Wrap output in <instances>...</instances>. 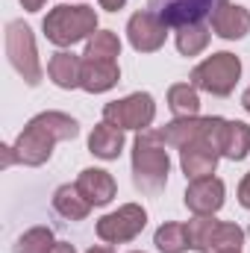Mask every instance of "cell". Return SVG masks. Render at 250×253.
<instances>
[{
	"mask_svg": "<svg viewBox=\"0 0 250 253\" xmlns=\"http://www.w3.org/2000/svg\"><path fill=\"white\" fill-rule=\"evenodd\" d=\"M239 203L250 209V174H245V180L239 183Z\"/></svg>",
	"mask_w": 250,
	"mask_h": 253,
	"instance_id": "484cf974",
	"label": "cell"
},
{
	"mask_svg": "<svg viewBox=\"0 0 250 253\" xmlns=\"http://www.w3.org/2000/svg\"><path fill=\"white\" fill-rule=\"evenodd\" d=\"M77 135H80L77 118H71L65 112H42V115L30 118V124L18 132L12 150L21 165L39 168L53 156L56 141H71Z\"/></svg>",
	"mask_w": 250,
	"mask_h": 253,
	"instance_id": "6da1fadb",
	"label": "cell"
},
{
	"mask_svg": "<svg viewBox=\"0 0 250 253\" xmlns=\"http://www.w3.org/2000/svg\"><path fill=\"white\" fill-rule=\"evenodd\" d=\"M53 209L62 215L65 221H85L91 212V203L83 197V191L74 186H59L53 191Z\"/></svg>",
	"mask_w": 250,
	"mask_h": 253,
	"instance_id": "e0dca14e",
	"label": "cell"
},
{
	"mask_svg": "<svg viewBox=\"0 0 250 253\" xmlns=\"http://www.w3.org/2000/svg\"><path fill=\"white\" fill-rule=\"evenodd\" d=\"M250 153V126L245 121H227L224 129V141H221V156L242 162Z\"/></svg>",
	"mask_w": 250,
	"mask_h": 253,
	"instance_id": "ac0fdd59",
	"label": "cell"
},
{
	"mask_svg": "<svg viewBox=\"0 0 250 253\" xmlns=\"http://www.w3.org/2000/svg\"><path fill=\"white\" fill-rule=\"evenodd\" d=\"M242 245H245V230L239 224H230V221H218L215 224V233H212V242H209V253L242 251Z\"/></svg>",
	"mask_w": 250,
	"mask_h": 253,
	"instance_id": "d4e9b609",
	"label": "cell"
},
{
	"mask_svg": "<svg viewBox=\"0 0 250 253\" xmlns=\"http://www.w3.org/2000/svg\"><path fill=\"white\" fill-rule=\"evenodd\" d=\"M153 245L159 253H186L188 251V233L186 224H177V221H165L156 236H153Z\"/></svg>",
	"mask_w": 250,
	"mask_h": 253,
	"instance_id": "44dd1931",
	"label": "cell"
},
{
	"mask_svg": "<svg viewBox=\"0 0 250 253\" xmlns=\"http://www.w3.org/2000/svg\"><path fill=\"white\" fill-rule=\"evenodd\" d=\"M221 253H242V251H221Z\"/></svg>",
	"mask_w": 250,
	"mask_h": 253,
	"instance_id": "1f68e13d",
	"label": "cell"
},
{
	"mask_svg": "<svg viewBox=\"0 0 250 253\" xmlns=\"http://www.w3.org/2000/svg\"><path fill=\"white\" fill-rule=\"evenodd\" d=\"M80 74H83V56H77L71 50L53 53L47 62V77L53 80V85H59L65 91L80 88Z\"/></svg>",
	"mask_w": 250,
	"mask_h": 253,
	"instance_id": "9a60e30c",
	"label": "cell"
},
{
	"mask_svg": "<svg viewBox=\"0 0 250 253\" xmlns=\"http://www.w3.org/2000/svg\"><path fill=\"white\" fill-rule=\"evenodd\" d=\"M121 80V68L112 59H88L83 56V74H80V88H85L88 94H103L109 88H115Z\"/></svg>",
	"mask_w": 250,
	"mask_h": 253,
	"instance_id": "7c38bea8",
	"label": "cell"
},
{
	"mask_svg": "<svg viewBox=\"0 0 250 253\" xmlns=\"http://www.w3.org/2000/svg\"><path fill=\"white\" fill-rule=\"evenodd\" d=\"M124 6H126V0H100V9H106V12H118Z\"/></svg>",
	"mask_w": 250,
	"mask_h": 253,
	"instance_id": "4316f807",
	"label": "cell"
},
{
	"mask_svg": "<svg viewBox=\"0 0 250 253\" xmlns=\"http://www.w3.org/2000/svg\"><path fill=\"white\" fill-rule=\"evenodd\" d=\"M44 3H47V0H21V6H24L27 12H39Z\"/></svg>",
	"mask_w": 250,
	"mask_h": 253,
	"instance_id": "83f0119b",
	"label": "cell"
},
{
	"mask_svg": "<svg viewBox=\"0 0 250 253\" xmlns=\"http://www.w3.org/2000/svg\"><path fill=\"white\" fill-rule=\"evenodd\" d=\"M242 106H245V112H250V85L245 88V94H242Z\"/></svg>",
	"mask_w": 250,
	"mask_h": 253,
	"instance_id": "f546056e",
	"label": "cell"
},
{
	"mask_svg": "<svg viewBox=\"0 0 250 253\" xmlns=\"http://www.w3.org/2000/svg\"><path fill=\"white\" fill-rule=\"evenodd\" d=\"M85 253H112V248H91V251H85Z\"/></svg>",
	"mask_w": 250,
	"mask_h": 253,
	"instance_id": "4dcf8cb0",
	"label": "cell"
},
{
	"mask_svg": "<svg viewBox=\"0 0 250 253\" xmlns=\"http://www.w3.org/2000/svg\"><path fill=\"white\" fill-rule=\"evenodd\" d=\"M53 248H56V236L50 227H33L15 242V253H53Z\"/></svg>",
	"mask_w": 250,
	"mask_h": 253,
	"instance_id": "cb8c5ba5",
	"label": "cell"
},
{
	"mask_svg": "<svg viewBox=\"0 0 250 253\" xmlns=\"http://www.w3.org/2000/svg\"><path fill=\"white\" fill-rule=\"evenodd\" d=\"M126 39H129L132 50H138V53H156V50L165 47L168 24H162L150 9H141V12H135L126 21Z\"/></svg>",
	"mask_w": 250,
	"mask_h": 253,
	"instance_id": "9c48e42d",
	"label": "cell"
},
{
	"mask_svg": "<svg viewBox=\"0 0 250 253\" xmlns=\"http://www.w3.org/2000/svg\"><path fill=\"white\" fill-rule=\"evenodd\" d=\"M212 33L224 42H236V39H245L250 33V12L239 3H230V0H221L215 9H212Z\"/></svg>",
	"mask_w": 250,
	"mask_h": 253,
	"instance_id": "8fae6325",
	"label": "cell"
},
{
	"mask_svg": "<svg viewBox=\"0 0 250 253\" xmlns=\"http://www.w3.org/2000/svg\"><path fill=\"white\" fill-rule=\"evenodd\" d=\"M221 153L209 144V141H194L180 150V168L186 174V180H200V177H212L218 168Z\"/></svg>",
	"mask_w": 250,
	"mask_h": 253,
	"instance_id": "4fadbf2b",
	"label": "cell"
},
{
	"mask_svg": "<svg viewBox=\"0 0 250 253\" xmlns=\"http://www.w3.org/2000/svg\"><path fill=\"white\" fill-rule=\"evenodd\" d=\"M132 253H141V251H132Z\"/></svg>",
	"mask_w": 250,
	"mask_h": 253,
	"instance_id": "d6a6232c",
	"label": "cell"
},
{
	"mask_svg": "<svg viewBox=\"0 0 250 253\" xmlns=\"http://www.w3.org/2000/svg\"><path fill=\"white\" fill-rule=\"evenodd\" d=\"M83 56H88V59H112V62H115V59L121 56V39H118L112 30H97V33L88 39Z\"/></svg>",
	"mask_w": 250,
	"mask_h": 253,
	"instance_id": "7402d4cb",
	"label": "cell"
},
{
	"mask_svg": "<svg viewBox=\"0 0 250 253\" xmlns=\"http://www.w3.org/2000/svg\"><path fill=\"white\" fill-rule=\"evenodd\" d=\"M168 109L174 118H194L200 112V94L191 83H177L168 88Z\"/></svg>",
	"mask_w": 250,
	"mask_h": 253,
	"instance_id": "d6986e66",
	"label": "cell"
},
{
	"mask_svg": "<svg viewBox=\"0 0 250 253\" xmlns=\"http://www.w3.org/2000/svg\"><path fill=\"white\" fill-rule=\"evenodd\" d=\"M224 197H227V186H224V180H218V177L191 180L186 194H183L188 212H194V215H215V212L224 206Z\"/></svg>",
	"mask_w": 250,
	"mask_h": 253,
	"instance_id": "30bf717a",
	"label": "cell"
},
{
	"mask_svg": "<svg viewBox=\"0 0 250 253\" xmlns=\"http://www.w3.org/2000/svg\"><path fill=\"white\" fill-rule=\"evenodd\" d=\"M168 144L159 138V129H141L132 141V183L144 194H159L168 183L171 174V159H168Z\"/></svg>",
	"mask_w": 250,
	"mask_h": 253,
	"instance_id": "7a4b0ae2",
	"label": "cell"
},
{
	"mask_svg": "<svg viewBox=\"0 0 250 253\" xmlns=\"http://www.w3.org/2000/svg\"><path fill=\"white\" fill-rule=\"evenodd\" d=\"M44 36L56 47H74L77 42H88L97 33V12L91 6H56L47 12L42 24Z\"/></svg>",
	"mask_w": 250,
	"mask_h": 253,
	"instance_id": "3957f363",
	"label": "cell"
},
{
	"mask_svg": "<svg viewBox=\"0 0 250 253\" xmlns=\"http://www.w3.org/2000/svg\"><path fill=\"white\" fill-rule=\"evenodd\" d=\"M144 224H147L144 206L124 203V206H118L115 212H109L97 221V239L106 242V245H126L144 230Z\"/></svg>",
	"mask_w": 250,
	"mask_h": 253,
	"instance_id": "52a82bcc",
	"label": "cell"
},
{
	"mask_svg": "<svg viewBox=\"0 0 250 253\" xmlns=\"http://www.w3.org/2000/svg\"><path fill=\"white\" fill-rule=\"evenodd\" d=\"M77 189L83 191V197L91 206H106V203H112L118 186H115V180H112L109 171H103V168H85L77 177Z\"/></svg>",
	"mask_w": 250,
	"mask_h": 253,
	"instance_id": "5bb4252c",
	"label": "cell"
},
{
	"mask_svg": "<svg viewBox=\"0 0 250 253\" xmlns=\"http://www.w3.org/2000/svg\"><path fill=\"white\" fill-rule=\"evenodd\" d=\"M156 118V100L147 91H132L121 100H112L103 106V121L118 129H147Z\"/></svg>",
	"mask_w": 250,
	"mask_h": 253,
	"instance_id": "8992f818",
	"label": "cell"
},
{
	"mask_svg": "<svg viewBox=\"0 0 250 253\" xmlns=\"http://www.w3.org/2000/svg\"><path fill=\"white\" fill-rule=\"evenodd\" d=\"M88 150L97 159H106V162L109 159H118L121 150H124V129L100 121V124L91 129V135H88Z\"/></svg>",
	"mask_w": 250,
	"mask_h": 253,
	"instance_id": "2e32d148",
	"label": "cell"
},
{
	"mask_svg": "<svg viewBox=\"0 0 250 253\" xmlns=\"http://www.w3.org/2000/svg\"><path fill=\"white\" fill-rule=\"evenodd\" d=\"M248 236H250V230H248Z\"/></svg>",
	"mask_w": 250,
	"mask_h": 253,
	"instance_id": "836d02e7",
	"label": "cell"
},
{
	"mask_svg": "<svg viewBox=\"0 0 250 253\" xmlns=\"http://www.w3.org/2000/svg\"><path fill=\"white\" fill-rule=\"evenodd\" d=\"M6 56L27 85L42 83V62H39V50H36V36L24 21H12L6 27Z\"/></svg>",
	"mask_w": 250,
	"mask_h": 253,
	"instance_id": "5b68a950",
	"label": "cell"
},
{
	"mask_svg": "<svg viewBox=\"0 0 250 253\" xmlns=\"http://www.w3.org/2000/svg\"><path fill=\"white\" fill-rule=\"evenodd\" d=\"M239 80H242V62H239L236 53H227V50L206 56L191 71V85L197 91H206V94H215V97L233 94Z\"/></svg>",
	"mask_w": 250,
	"mask_h": 253,
	"instance_id": "277c9868",
	"label": "cell"
},
{
	"mask_svg": "<svg viewBox=\"0 0 250 253\" xmlns=\"http://www.w3.org/2000/svg\"><path fill=\"white\" fill-rule=\"evenodd\" d=\"M215 215H194L186 224L188 233V248L197 253H209V242H212V233H215Z\"/></svg>",
	"mask_w": 250,
	"mask_h": 253,
	"instance_id": "603a6c76",
	"label": "cell"
},
{
	"mask_svg": "<svg viewBox=\"0 0 250 253\" xmlns=\"http://www.w3.org/2000/svg\"><path fill=\"white\" fill-rule=\"evenodd\" d=\"M215 0H147V9L168 27L180 30L186 24H200L206 15H212Z\"/></svg>",
	"mask_w": 250,
	"mask_h": 253,
	"instance_id": "ba28073f",
	"label": "cell"
},
{
	"mask_svg": "<svg viewBox=\"0 0 250 253\" xmlns=\"http://www.w3.org/2000/svg\"><path fill=\"white\" fill-rule=\"evenodd\" d=\"M53 253H77V251H74V245H68V242H56Z\"/></svg>",
	"mask_w": 250,
	"mask_h": 253,
	"instance_id": "f1b7e54d",
	"label": "cell"
},
{
	"mask_svg": "<svg viewBox=\"0 0 250 253\" xmlns=\"http://www.w3.org/2000/svg\"><path fill=\"white\" fill-rule=\"evenodd\" d=\"M209 39H212V33L203 21L200 24H186V27L177 30V50L183 56H197L209 47Z\"/></svg>",
	"mask_w": 250,
	"mask_h": 253,
	"instance_id": "ffe728a7",
	"label": "cell"
}]
</instances>
